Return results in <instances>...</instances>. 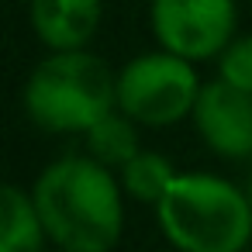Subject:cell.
I'll list each match as a JSON object with an SVG mask.
<instances>
[{"instance_id":"obj_9","label":"cell","mask_w":252,"mask_h":252,"mask_svg":"<svg viewBox=\"0 0 252 252\" xmlns=\"http://www.w3.org/2000/svg\"><path fill=\"white\" fill-rule=\"evenodd\" d=\"M83 145H87V156L114 173H121L138 152H142V142H138V125L131 118H125L121 111L107 114L104 121H97L87 135H83Z\"/></svg>"},{"instance_id":"obj_3","label":"cell","mask_w":252,"mask_h":252,"mask_svg":"<svg viewBox=\"0 0 252 252\" xmlns=\"http://www.w3.org/2000/svg\"><path fill=\"white\" fill-rule=\"evenodd\" d=\"M156 224L176 252H245L252 204L245 187L218 173H180L156 207Z\"/></svg>"},{"instance_id":"obj_5","label":"cell","mask_w":252,"mask_h":252,"mask_svg":"<svg viewBox=\"0 0 252 252\" xmlns=\"http://www.w3.org/2000/svg\"><path fill=\"white\" fill-rule=\"evenodd\" d=\"M149 25L162 52L197 66L235 42L238 0H149Z\"/></svg>"},{"instance_id":"obj_7","label":"cell","mask_w":252,"mask_h":252,"mask_svg":"<svg viewBox=\"0 0 252 252\" xmlns=\"http://www.w3.org/2000/svg\"><path fill=\"white\" fill-rule=\"evenodd\" d=\"M104 18V0H28V21L49 52H83Z\"/></svg>"},{"instance_id":"obj_11","label":"cell","mask_w":252,"mask_h":252,"mask_svg":"<svg viewBox=\"0 0 252 252\" xmlns=\"http://www.w3.org/2000/svg\"><path fill=\"white\" fill-rule=\"evenodd\" d=\"M218 80L252 97V35H235V42L218 56Z\"/></svg>"},{"instance_id":"obj_2","label":"cell","mask_w":252,"mask_h":252,"mask_svg":"<svg viewBox=\"0 0 252 252\" xmlns=\"http://www.w3.org/2000/svg\"><path fill=\"white\" fill-rule=\"evenodd\" d=\"M21 107L49 135H87L118 111V73L94 52H49L25 80Z\"/></svg>"},{"instance_id":"obj_1","label":"cell","mask_w":252,"mask_h":252,"mask_svg":"<svg viewBox=\"0 0 252 252\" xmlns=\"http://www.w3.org/2000/svg\"><path fill=\"white\" fill-rule=\"evenodd\" d=\"M45 235L59 252H111L125 231V190L114 169L83 156L49 162L32 183Z\"/></svg>"},{"instance_id":"obj_10","label":"cell","mask_w":252,"mask_h":252,"mask_svg":"<svg viewBox=\"0 0 252 252\" xmlns=\"http://www.w3.org/2000/svg\"><path fill=\"white\" fill-rule=\"evenodd\" d=\"M176 176H180V169L173 166V159L162 156V152H152V149H142V152L118 173L125 197H128V200H138V204H149L152 211L159 207V200L166 197V190L173 187Z\"/></svg>"},{"instance_id":"obj_6","label":"cell","mask_w":252,"mask_h":252,"mask_svg":"<svg viewBox=\"0 0 252 252\" xmlns=\"http://www.w3.org/2000/svg\"><path fill=\"white\" fill-rule=\"evenodd\" d=\"M190 121H193L200 142L214 156L252 159V97L249 94H242L221 80H207Z\"/></svg>"},{"instance_id":"obj_4","label":"cell","mask_w":252,"mask_h":252,"mask_svg":"<svg viewBox=\"0 0 252 252\" xmlns=\"http://www.w3.org/2000/svg\"><path fill=\"white\" fill-rule=\"evenodd\" d=\"M204 80L173 52H142L118 69V111L138 128H169L193 118Z\"/></svg>"},{"instance_id":"obj_8","label":"cell","mask_w":252,"mask_h":252,"mask_svg":"<svg viewBox=\"0 0 252 252\" xmlns=\"http://www.w3.org/2000/svg\"><path fill=\"white\" fill-rule=\"evenodd\" d=\"M49 242L32 190L18 183L0 187V252H42Z\"/></svg>"},{"instance_id":"obj_12","label":"cell","mask_w":252,"mask_h":252,"mask_svg":"<svg viewBox=\"0 0 252 252\" xmlns=\"http://www.w3.org/2000/svg\"><path fill=\"white\" fill-rule=\"evenodd\" d=\"M245 193H249V204H252V173H249V183H245Z\"/></svg>"}]
</instances>
